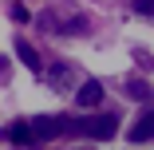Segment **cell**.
<instances>
[{
	"label": "cell",
	"instance_id": "obj_1",
	"mask_svg": "<svg viewBox=\"0 0 154 150\" xmlns=\"http://www.w3.org/2000/svg\"><path fill=\"white\" fill-rule=\"evenodd\" d=\"M67 130H71V134H87V138H99V142H107V138H115V134H119V118H115V115L67 118Z\"/></svg>",
	"mask_w": 154,
	"mask_h": 150
},
{
	"label": "cell",
	"instance_id": "obj_2",
	"mask_svg": "<svg viewBox=\"0 0 154 150\" xmlns=\"http://www.w3.org/2000/svg\"><path fill=\"white\" fill-rule=\"evenodd\" d=\"M32 134L36 138H59V134H67V118L63 115H40V118H32Z\"/></svg>",
	"mask_w": 154,
	"mask_h": 150
},
{
	"label": "cell",
	"instance_id": "obj_3",
	"mask_svg": "<svg viewBox=\"0 0 154 150\" xmlns=\"http://www.w3.org/2000/svg\"><path fill=\"white\" fill-rule=\"evenodd\" d=\"M48 87H55V91H71V87H79L75 67H67V63H51V67H48Z\"/></svg>",
	"mask_w": 154,
	"mask_h": 150
},
{
	"label": "cell",
	"instance_id": "obj_4",
	"mask_svg": "<svg viewBox=\"0 0 154 150\" xmlns=\"http://www.w3.org/2000/svg\"><path fill=\"white\" fill-rule=\"evenodd\" d=\"M75 99H79V107H99L103 103V87L95 79H87L83 87H75Z\"/></svg>",
	"mask_w": 154,
	"mask_h": 150
},
{
	"label": "cell",
	"instance_id": "obj_5",
	"mask_svg": "<svg viewBox=\"0 0 154 150\" xmlns=\"http://www.w3.org/2000/svg\"><path fill=\"white\" fill-rule=\"evenodd\" d=\"M146 138H154V111H142L138 123L131 127V142H146Z\"/></svg>",
	"mask_w": 154,
	"mask_h": 150
},
{
	"label": "cell",
	"instance_id": "obj_6",
	"mask_svg": "<svg viewBox=\"0 0 154 150\" xmlns=\"http://www.w3.org/2000/svg\"><path fill=\"white\" fill-rule=\"evenodd\" d=\"M16 55H20V63L28 71H40V55H36V47L28 44V40H16Z\"/></svg>",
	"mask_w": 154,
	"mask_h": 150
},
{
	"label": "cell",
	"instance_id": "obj_7",
	"mask_svg": "<svg viewBox=\"0 0 154 150\" xmlns=\"http://www.w3.org/2000/svg\"><path fill=\"white\" fill-rule=\"evenodd\" d=\"M4 138H8V142H36V134H32V123H12V127L4 130Z\"/></svg>",
	"mask_w": 154,
	"mask_h": 150
},
{
	"label": "cell",
	"instance_id": "obj_8",
	"mask_svg": "<svg viewBox=\"0 0 154 150\" xmlns=\"http://www.w3.org/2000/svg\"><path fill=\"white\" fill-rule=\"evenodd\" d=\"M127 95L131 99H154V87L142 83V79H134V83H127Z\"/></svg>",
	"mask_w": 154,
	"mask_h": 150
},
{
	"label": "cell",
	"instance_id": "obj_9",
	"mask_svg": "<svg viewBox=\"0 0 154 150\" xmlns=\"http://www.w3.org/2000/svg\"><path fill=\"white\" fill-rule=\"evenodd\" d=\"M63 32H67V36H83V32H87V20H83V16L67 20V28H63Z\"/></svg>",
	"mask_w": 154,
	"mask_h": 150
},
{
	"label": "cell",
	"instance_id": "obj_10",
	"mask_svg": "<svg viewBox=\"0 0 154 150\" xmlns=\"http://www.w3.org/2000/svg\"><path fill=\"white\" fill-rule=\"evenodd\" d=\"M12 20H16V24H28V20H32V12H28L24 4H16V8H12Z\"/></svg>",
	"mask_w": 154,
	"mask_h": 150
},
{
	"label": "cell",
	"instance_id": "obj_11",
	"mask_svg": "<svg viewBox=\"0 0 154 150\" xmlns=\"http://www.w3.org/2000/svg\"><path fill=\"white\" fill-rule=\"evenodd\" d=\"M134 12H154V0H134Z\"/></svg>",
	"mask_w": 154,
	"mask_h": 150
}]
</instances>
